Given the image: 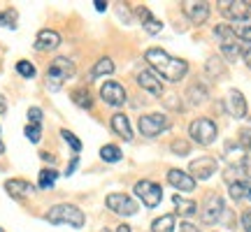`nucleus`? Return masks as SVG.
Returning <instances> with one entry per match:
<instances>
[{"instance_id": "nucleus-23", "label": "nucleus", "mask_w": 251, "mask_h": 232, "mask_svg": "<svg viewBox=\"0 0 251 232\" xmlns=\"http://www.w3.org/2000/svg\"><path fill=\"white\" fill-rule=\"evenodd\" d=\"M112 72H114V61L105 56V58H100V61L93 65L89 79H98V77H105V74H112Z\"/></svg>"}, {"instance_id": "nucleus-24", "label": "nucleus", "mask_w": 251, "mask_h": 232, "mask_svg": "<svg viewBox=\"0 0 251 232\" xmlns=\"http://www.w3.org/2000/svg\"><path fill=\"white\" fill-rule=\"evenodd\" d=\"M72 102L81 109H91L93 107V98H91V93L86 91V86H79V89L72 91Z\"/></svg>"}, {"instance_id": "nucleus-33", "label": "nucleus", "mask_w": 251, "mask_h": 232, "mask_svg": "<svg viewBox=\"0 0 251 232\" xmlns=\"http://www.w3.org/2000/svg\"><path fill=\"white\" fill-rule=\"evenodd\" d=\"M24 133H26V137H28V139H30V142H33V144H37V142H40V139H42V125L28 123V125H26V130H24Z\"/></svg>"}, {"instance_id": "nucleus-18", "label": "nucleus", "mask_w": 251, "mask_h": 232, "mask_svg": "<svg viewBox=\"0 0 251 232\" xmlns=\"http://www.w3.org/2000/svg\"><path fill=\"white\" fill-rule=\"evenodd\" d=\"M109 125H112V130H114L119 137H124L126 142L133 139V128H130V121H128L126 114H114L109 118Z\"/></svg>"}, {"instance_id": "nucleus-26", "label": "nucleus", "mask_w": 251, "mask_h": 232, "mask_svg": "<svg viewBox=\"0 0 251 232\" xmlns=\"http://www.w3.org/2000/svg\"><path fill=\"white\" fill-rule=\"evenodd\" d=\"M100 158L105 162H119L124 158V153H121V149L114 146V144H105V146L100 149Z\"/></svg>"}, {"instance_id": "nucleus-21", "label": "nucleus", "mask_w": 251, "mask_h": 232, "mask_svg": "<svg viewBox=\"0 0 251 232\" xmlns=\"http://www.w3.org/2000/svg\"><path fill=\"white\" fill-rule=\"evenodd\" d=\"M205 72L209 79H221V77H226V63L219 56H209L205 63Z\"/></svg>"}, {"instance_id": "nucleus-50", "label": "nucleus", "mask_w": 251, "mask_h": 232, "mask_svg": "<svg viewBox=\"0 0 251 232\" xmlns=\"http://www.w3.org/2000/svg\"><path fill=\"white\" fill-rule=\"evenodd\" d=\"M0 232H5V230H2V228H0Z\"/></svg>"}, {"instance_id": "nucleus-27", "label": "nucleus", "mask_w": 251, "mask_h": 232, "mask_svg": "<svg viewBox=\"0 0 251 232\" xmlns=\"http://www.w3.org/2000/svg\"><path fill=\"white\" fill-rule=\"evenodd\" d=\"M247 190H249V181H233L228 186V193H230V197H233L235 202L247 200Z\"/></svg>"}, {"instance_id": "nucleus-20", "label": "nucleus", "mask_w": 251, "mask_h": 232, "mask_svg": "<svg viewBox=\"0 0 251 232\" xmlns=\"http://www.w3.org/2000/svg\"><path fill=\"white\" fill-rule=\"evenodd\" d=\"M214 37L219 40V45H221V46L240 45V40H237V35L233 33V26H224V23H219V26L214 28Z\"/></svg>"}, {"instance_id": "nucleus-15", "label": "nucleus", "mask_w": 251, "mask_h": 232, "mask_svg": "<svg viewBox=\"0 0 251 232\" xmlns=\"http://www.w3.org/2000/svg\"><path fill=\"white\" fill-rule=\"evenodd\" d=\"M5 190L14 200H24V197L35 195V186L30 181H26V179H7L5 181Z\"/></svg>"}, {"instance_id": "nucleus-36", "label": "nucleus", "mask_w": 251, "mask_h": 232, "mask_svg": "<svg viewBox=\"0 0 251 232\" xmlns=\"http://www.w3.org/2000/svg\"><path fill=\"white\" fill-rule=\"evenodd\" d=\"M240 146L251 153V128H242L240 130Z\"/></svg>"}, {"instance_id": "nucleus-2", "label": "nucleus", "mask_w": 251, "mask_h": 232, "mask_svg": "<svg viewBox=\"0 0 251 232\" xmlns=\"http://www.w3.org/2000/svg\"><path fill=\"white\" fill-rule=\"evenodd\" d=\"M45 218L51 225H72V228H84V223H86L84 211H81L79 207L68 205V202H63V205H54L49 211H47Z\"/></svg>"}, {"instance_id": "nucleus-13", "label": "nucleus", "mask_w": 251, "mask_h": 232, "mask_svg": "<svg viewBox=\"0 0 251 232\" xmlns=\"http://www.w3.org/2000/svg\"><path fill=\"white\" fill-rule=\"evenodd\" d=\"M168 184L177 188L179 193H193L196 190V179L184 170H170L168 172Z\"/></svg>"}, {"instance_id": "nucleus-28", "label": "nucleus", "mask_w": 251, "mask_h": 232, "mask_svg": "<svg viewBox=\"0 0 251 232\" xmlns=\"http://www.w3.org/2000/svg\"><path fill=\"white\" fill-rule=\"evenodd\" d=\"M233 33L237 35V40H240V42H244V45H251V21L235 23V26H233Z\"/></svg>"}, {"instance_id": "nucleus-5", "label": "nucleus", "mask_w": 251, "mask_h": 232, "mask_svg": "<svg viewBox=\"0 0 251 232\" xmlns=\"http://www.w3.org/2000/svg\"><path fill=\"white\" fill-rule=\"evenodd\" d=\"M137 125H140V133H142L144 137H156V135L165 133V130H170L172 121L165 114L156 112V114H144V116H140Z\"/></svg>"}, {"instance_id": "nucleus-38", "label": "nucleus", "mask_w": 251, "mask_h": 232, "mask_svg": "<svg viewBox=\"0 0 251 232\" xmlns=\"http://www.w3.org/2000/svg\"><path fill=\"white\" fill-rule=\"evenodd\" d=\"M240 223H242L244 232H251V209H244L242 216H240Z\"/></svg>"}, {"instance_id": "nucleus-45", "label": "nucleus", "mask_w": 251, "mask_h": 232, "mask_svg": "<svg viewBox=\"0 0 251 232\" xmlns=\"http://www.w3.org/2000/svg\"><path fill=\"white\" fill-rule=\"evenodd\" d=\"M114 232H133V228H130V225H119V228H117V230H114Z\"/></svg>"}, {"instance_id": "nucleus-39", "label": "nucleus", "mask_w": 251, "mask_h": 232, "mask_svg": "<svg viewBox=\"0 0 251 232\" xmlns=\"http://www.w3.org/2000/svg\"><path fill=\"white\" fill-rule=\"evenodd\" d=\"M240 170L247 179H251V156H244L242 158V165H240Z\"/></svg>"}, {"instance_id": "nucleus-17", "label": "nucleus", "mask_w": 251, "mask_h": 232, "mask_svg": "<svg viewBox=\"0 0 251 232\" xmlns=\"http://www.w3.org/2000/svg\"><path fill=\"white\" fill-rule=\"evenodd\" d=\"M58 45H61V35H58L56 30H49V28L40 30L37 37H35V49L37 51H54Z\"/></svg>"}, {"instance_id": "nucleus-41", "label": "nucleus", "mask_w": 251, "mask_h": 232, "mask_svg": "<svg viewBox=\"0 0 251 232\" xmlns=\"http://www.w3.org/2000/svg\"><path fill=\"white\" fill-rule=\"evenodd\" d=\"M242 58L247 63V68L251 70V45H242Z\"/></svg>"}, {"instance_id": "nucleus-46", "label": "nucleus", "mask_w": 251, "mask_h": 232, "mask_svg": "<svg viewBox=\"0 0 251 232\" xmlns=\"http://www.w3.org/2000/svg\"><path fill=\"white\" fill-rule=\"evenodd\" d=\"M40 156H42V161H47V162H54V161H56L51 153H40Z\"/></svg>"}, {"instance_id": "nucleus-37", "label": "nucleus", "mask_w": 251, "mask_h": 232, "mask_svg": "<svg viewBox=\"0 0 251 232\" xmlns=\"http://www.w3.org/2000/svg\"><path fill=\"white\" fill-rule=\"evenodd\" d=\"M42 109L40 107H30L28 109V123H35V125H42Z\"/></svg>"}, {"instance_id": "nucleus-34", "label": "nucleus", "mask_w": 251, "mask_h": 232, "mask_svg": "<svg viewBox=\"0 0 251 232\" xmlns=\"http://www.w3.org/2000/svg\"><path fill=\"white\" fill-rule=\"evenodd\" d=\"M61 137H63V139H65L68 144H70V149H72L75 153L81 151V142L77 139V135H75V133H70V130H61Z\"/></svg>"}, {"instance_id": "nucleus-42", "label": "nucleus", "mask_w": 251, "mask_h": 232, "mask_svg": "<svg viewBox=\"0 0 251 232\" xmlns=\"http://www.w3.org/2000/svg\"><path fill=\"white\" fill-rule=\"evenodd\" d=\"M77 165H79V156H75V158H72V162L68 165V170H65V177H70L72 172L77 170Z\"/></svg>"}, {"instance_id": "nucleus-11", "label": "nucleus", "mask_w": 251, "mask_h": 232, "mask_svg": "<svg viewBox=\"0 0 251 232\" xmlns=\"http://www.w3.org/2000/svg\"><path fill=\"white\" fill-rule=\"evenodd\" d=\"M100 98L105 105L109 107H121L126 102V89L119 84V81H105L100 86Z\"/></svg>"}, {"instance_id": "nucleus-29", "label": "nucleus", "mask_w": 251, "mask_h": 232, "mask_svg": "<svg viewBox=\"0 0 251 232\" xmlns=\"http://www.w3.org/2000/svg\"><path fill=\"white\" fill-rule=\"evenodd\" d=\"M56 179H58V172L54 170V167H49V170H42L40 172V188H54V184H56Z\"/></svg>"}, {"instance_id": "nucleus-25", "label": "nucleus", "mask_w": 251, "mask_h": 232, "mask_svg": "<svg viewBox=\"0 0 251 232\" xmlns=\"http://www.w3.org/2000/svg\"><path fill=\"white\" fill-rule=\"evenodd\" d=\"M175 207H177V211L179 214H184V216H193V214H198V205L193 202V200H186V197H181V195H175Z\"/></svg>"}, {"instance_id": "nucleus-35", "label": "nucleus", "mask_w": 251, "mask_h": 232, "mask_svg": "<svg viewBox=\"0 0 251 232\" xmlns=\"http://www.w3.org/2000/svg\"><path fill=\"white\" fill-rule=\"evenodd\" d=\"M172 153H177V156H188V151H191V144L186 142V139H175V142L170 144Z\"/></svg>"}, {"instance_id": "nucleus-47", "label": "nucleus", "mask_w": 251, "mask_h": 232, "mask_svg": "<svg viewBox=\"0 0 251 232\" xmlns=\"http://www.w3.org/2000/svg\"><path fill=\"white\" fill-rule=\"evenodd\" d=\"M247 200H251V184H249V190H247Z\"/></svg>"}, {"instance_id": "nucleus-30", "label": "nucleus", "mask_w": 251, "mask_h": 232, "mask_svg": "<svg viewBox=\"0 0 251 232\" xmlns=\"http://www.w3.org/2000/svg\"><path fill=\"white\" fill-rule=\"evenodd\" d=\"M17 72L21 74V77H26V79H33L37 74V70H35V65L30 61H19L17 63Z\"/></svg>"}, {"instance_id": "nucleus-40", "label": "nucleus", "mask_w": 251, "mask_h": 232, "mask_svg": "<svg viewBox=\"0 0 251 232\" xmlns=\"http://www.w3.org/2000/svg\"><path fill=\"white\" fill-rule=\"evenodd\" d=\"M175 232H200V230H198V225L188 223V221H181V223H179V228H177V230H175Z\"/></svg>"}, {"instance_id": "nucleus-9", "label": "nucleus", "mask_w": 251, "mask_h": 232, "mask_svg": "<svg viewBox=\"0 0 251 232\" xmlns=\"http://www.w3.org/2000/svg\"><path fill=\"white\" fill-rule=\"evenodd\" d=\"M105 205H107L109 211H114L119 216H135L137 214V205H135V200L130 195H126V193H109L105 197Z\"/></svg>"}, {"instance_id": "nucleus-48", "label": "nucleus", "mask_w": 251, "mask_h": 232, "mask_svg": "<svg viewBox=\"0 0 251 232\" xmlns=\"http://www.w3.org/2000/svg\"><path fill=\"white\" fill-rule=\"evenodd\" d=\"M5 151V144H2V139H0V153Z\"/></svg>"}, {"instance_id": "nucleus-7", "label": "nucleus", "mask_w": 251, "mask_h": 232, "mask_svg": "<svg viewBox=\"0 0 251 232\" xmlns=\"http://www.w3.org/2000/svg\"><path fill=\"white\" fill-rule=\"evenodd\" d=\"M133 190H135V195L142 200L144 207L153 209V207L161 205V200H163V188L158 186V184L149 181V179H142V181H137Z\"/></svg>"}, {"instance_id": "nucleus-4", "label": "nucleus", "mask_w": 251, "mask_h": 232, "mask_svg": "<svg viewBox=\"0 0 251 232\" xmlns=\"http://www.w3.org/2000/svg\"><path fill=\"white\" fill-rule=\"evenodd\" d=\"M188 135H191V139L200 146H209V144L216 142V135H219V128L212 118H207V116H200L196 121H191L188 125Z\"/></svg>"}, {"instance_id": "nucleus-1", "label": "nucleus", "mask_w": 251, "mask_h": 232, "mask_svg": "<svg viewBox=\"0 0 251 232\" xmlns=\"http://www.w3.org/2000/svg\"><path fill=\"white\" fill-rule=\"evenodd\" d=\"M144 61L151 65L153 70L158 72V77L165 81H172V84H177L186 77L188 72V63L181 61V58H175L170 56L165 49H158V46H151V49H147V54H144Z\"/></svg>"}, {"instance_id": "nucleus-8", "label": "nucleus", "mask_w": 251, "mask_h": 232, "mask_svg": "<svg viewBox=\"0 0 251 232\" xmlns=\"http://www.w3.org/2000/svg\"><path fill=\"white\" fill-rule=\"evenodd\" d=\"M224 211H226L224 197L216 195V193H212V195H207L205 205H202V209H200V221H202L205 225H214V223L221 221Z\"/></svg>"}, {"instance_id": "nucleus-14", "label": "nucleus", "mask_w": 251, "mask_h": 232, "mask_svg": "<svg viewBox=\"0 0 251 232\" xmlns=\"http://www.w3.org/2000/svg\"><path fill=\"white\" fill-rule=\"evenodd\" d=\"M137 86L144 91H149L151 95H163V81L153 70L137 72Z\"/></svg>"}, {"instance_id": "nucleus-10", "label": "nucleus", "mask_w": 251, "mask_h": 232, "mask_svg": "<svg viewBox=\"0 0 251 232\" xmlns=\"http://www.w3.org/2000/svg\"><path fill=\"white\" fill-rule=\"evenodd\" d=\"M216 170H219V162L212 156H200L196 161H191V165H188V174L196 181H207L209 177H214Z\"/></svg>"}, {"instance_id": "nucleus-31", "label": "nucleus", "mask_w": 251, "mask_h": 232, "mask_svg": "<svg viewBox=\"0 0 251 232\" xmlns=\"http://www.w3.org/2000/svg\"><path fill=\"white\" fill-rule=\"evenodd\" d=\"M0 26L17 28V12H14V9H2V12H0Z\"/></svg>"}, {"instance_id": "nucleus-6", "label": "nucleus", "mask_w": 251, "mask_h": 232, "mask_svg": "<svg viewBox=\"0 0 251 232\" xmlns=\"http://www.w3.org/2000/svg\"><path fill=\"white\" fill-rule=\"evenodd\" d=\"M221 14L228 17L235 23H244L251 19V2L249 0H221L219 2Z\"/></svg>"}, {"instance_id": "nucleus-22", "label": "nucleus", "mask_w": 251, "mask_h": 232, "mask_svg": "<svg viewBox=\"0 0 251 232\" xmlns=\"http://www.w3.org/2000/svg\"><path fill=\"white\" fill-rule=\"evenodd\" d=\"M175 230H177V216L175 214H165L151 223V232H175Z\"/></svg>"}, {"instance_id": "nucleus-19", "label": "nucleus", "mask_w": 251, "mask_h": 232, "mask_svg": "<svg viewBox=\"0 0 251 232\" xmlns=\"http://www.w3.org/2000/svg\"><path fill=\"white\" fill-rule=\"evenodd\" d=\"M186 98L191 105H205L209 100V91H207L205 84H191L186 91Z\"/></svg>"}, {"instance_id": "nucleus-32", "label": "nucleus", "mask_w": 251, "mask_h": 232, "mask_svg": "<svg viewBox=\"0 0 251 232\" xmlns=\"http://www.w3.org/2000/svg\"><path fill=\"white\" fill-rule=\"evenodd\" d=\"M142 28L149 33V35H158V33L163 30V23L158 21V19L149 17V19H144V21H142Z\"/></svg>"}, {"instance_id": "nucleus-12", "label": "nucleus", "mask_w": 251, "mask_h": 232, "mask_svg": "<svg viewBox=\"0 0 251 232\" xmlns=\"http://www.w3.org/2000/svg\"><path fill=\"white\" fill-rule=\"evenodd\" d=\"M181 9H184V14L188 17V21L193 26H202L209 19V2H202V0H198V2H181Z\"/></svg>"}, {"instance_id": "nucleus-16", "label": "nucleus", "mask_w": 251, "mask_h": 232, "mask_svg": "<svg viewBox=\"0 0 251 232\" xmlns=\"http://www.w3.org/2000/svg\"><path fill=\"white\" fill-rule=\"evenodd\" d=\"M226 109L233 118H244L247 116V98L242 95V91H228V100H226Z\"/></svg>"}, {"instance_id": "nucleus-44", "label": "nucleus", "mask_w": 251, "mask_h": 232, "mask_svg": "<svg viewBox=\"0 0 251 232\" xmlns=\"http://www.w3.org/2000/svg\"><path fill=\"white\" fill-rule=\"evenodd\" d=\"M7 112V102H5V95H0V114Z\"/></svg>"}, {"instance_id": "nucleus-3", "label": "nucleus", "mask_w": 251, "mask_h": 232, "mask_svg": "<svg viewBox=\"0 0 251 232\" xmlns=\"http://www.w3.org/2000/svg\"><path fill=\"white\" fill-rule=\"evenodd\" d=\"M75 74V63L65 56H58L51 61L49 70H47V89L49 91H58L63 86V81H68Z\"/></svg>"}, {"instance_id": "nucleus-43", "label": "nucleus", "mask_w": 251, "mask_h": 232, "mask_svg": "<svg viewBox=\"0 0 251 232\" xmlns=\"http://www.w3.org/2000/svg\"><path fill=\"white\" fill-rule=\"evenodd\" d=\"M93 7L98 9V12H105V9H107V2H102V0H96V2H93Z\"/></svg>"}, {"instance_id": "nucleus-49", "label": "nucleus", "mask_w": 251, "mask_h": 232, "mask_svg": "<svg viewBox=\"0 0 251 232\" xmlns=\"http://www.w3.org/2000/svg\"><path fill=\"white\" fill-rule=\"evenodd\" d=\"M102 232H112V230H102Z\"/></svg>"}]
</instances>
